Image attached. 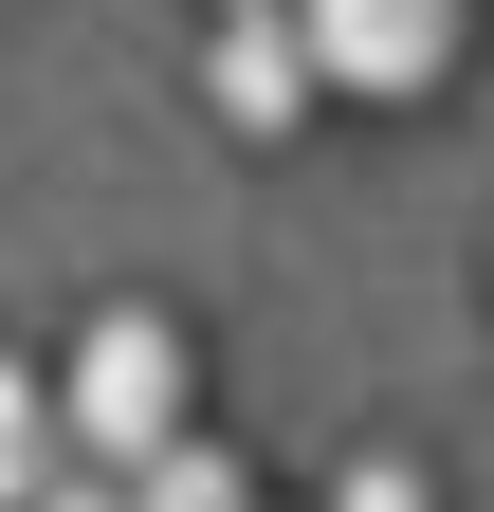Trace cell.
I'll use <instances>...</instances> for the list:
<instances>
[{"instance_id": "5b68a950", "label": "cell", "mask_w": 494, "mask_h": 512, "mask_svg": "<svg viewBox=\"0 0 494 512\" xmlns=\"http://www.w3.org/2000/svg\"><path fill=\"white\" fill-rule=\"evenodd\" d=\"M129 512H257V476H238L220 439H165V458L129 476Z\"/></svg>"}, {"instance_id": "52a82bcc", "label": "cell", "mask_w": 494, "mask_h": 512, "mask_svg": "<svg viewBox=\"0 0 494 512\" xmlns=\"http://www.w3.org/2000/svg\"><path fill=\"white\" fill-rule=\"evenodd\" d=\"M37 512H129V458H55V494Z\"/></svg>"}, {"instance_id": "8992f818", "label": "cell", "mask_w": 494, "mask_h": 512, "mask_svg": "<svg viewBox=\"0 0 494 512\" xmlns=\"http://www.w3.org/2000/svg\"><path fill=\"white\" fill-rule=\"evenodd\" d=\"M330 512H440V476H421V458H366V476H348Z\"/></svg>"}, {"instance_id": "ba28073f", "label": "cell", "mask_w": 494, "mask_h": 512, "mask_svg": "<svg viewBox=\"0 0 494 512\" xmlns=\"http://www.w3.org/2000/svg\"><path fill=\"white\" fill-rule=\"evenodd\" d=\"M220 19H293V0H220Z\"/></svg>"}, {"instance_id": "3957f363", "label": "cell", "mask_w": 494, "mask_h": 512, "mask_svg": "<svg viewBox=\"0 0 494 512\" xmlns=\"http://www.w3.org/2000/svg\"><path fill=\"white\" fill-rule=\"evenodd\" d=\"M312 92H330V74H312V37H293V19H220V37H202V110L238 128V147L312 128Z\"/></svg>"}, {"instance_id": "6da1fadb", "label": "cell", "mask_w": 494, "mask_h": 512, "mask_svg": "<svg viewBox=\"0 0 494 512\" xmlns=\"http://www.w3.org/2000/svg\"><path fill=\"white\" fill-rule=\"evenodd\" d=\"M55 403H74V458H165V439H202V348H183V311H92L74 348H55Z\"/></svg>"}, {"instance_id": "7a4b0ae2", "label": "cell", "mask_w": 494, "mask_h": 512, "mask_svg": "<svg viewBox=\"0 0 494 512\" xmlns=\"http://www.w3.org/2000/svg\"><path fill=\"white\" fill-rule=\"evenodd\" d=\"M293 37H312V74L366 92V110H421L476 55V0H293Z\"/></svg>"}, {"instance_id": "277c9868", "label": "cell", "mask_w": 494, "mask_h": 512, "mask_svg": "<svg viewBox=\"0 0 494 512\" xmlns=\"http://www.w3.org/2000/svg\"><path fill=\"white\" fill-rule=\"evenodd\" d=\"M55 458H74V403H55V366L0 348V512H37V494H55Z\"/></svg>"}]
</instances>
